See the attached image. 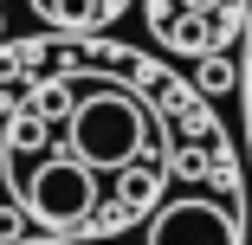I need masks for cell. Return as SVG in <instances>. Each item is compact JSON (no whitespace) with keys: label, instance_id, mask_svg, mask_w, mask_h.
Masks as SVG:
<instances>
[{"label":"cell","instance_id":"1","mask_svg":"<svg viewBox=\"0 0 252 245\" xmlns=\"http://www.w3.org/2000/svg\"><path fill=\"white\" fill-rule=\"evenodd\" d=\"M65 149H71L84 168H97V174H123V168H136L142 149H149V110L136 104L129 90L97 84V90L78 97V110H71V123H65Z\"/></svg>","mask_w":252,"mask_h":245},{"label":"cell","instance_id":"2","mask_svg":"<svg viewBox=\"0 0 252 245\" xmlns=\"http://www.w3.org/2000/svg\"><path fill=\"white\" fill-rule=\"evenodd\" d=\"M26 213L39 226H84L97 213V168H84L71 149L65 155H45L26 174Z\"/></svg>","mask_w":252,"mask_h":245},{"label":"cell","instance_id":"3","mask_svg":"<svg viewBox=\"0 0 252 245\" xmlns=\"http://www.w3.org/2000/svg\"><path fill=\"white\" fill-rule=\"evenodd\" d=\"M149 245H239V219L207 193H188L149 219Z\"/></svg>","mask_w":252,"mask_h":245},{"label":"cell","instance_id":"4","mask_svg":"<svg viewBox=\"0 0 252 245\" xmlns=\"http://www.w3.org/2000/svg\"><path fill=\"white\" fill-rule=\"evenodd\" d=\"M110 187H117V219H142V213L156 219V213H162V174H156V168L136 162V168L110 174Z\"/></svg>","mask_w":252,"mask_h":245},{"label":"cell","instance_id":"5","mask_svg":"<svg viewBox=\"0 0 252 245\" xmlns=\"http://www.w3.org/2000/svg\"><path fill=\"white\" fill-rule=\"evenodd\" d=\"M214 26H220L214 13H181V20L162 32V39L175 45V52H207V45H214Z\"/></svg>","mask_w":252,"mask_h":245},{"label":"cell","instance_id":"6","mask_svg":"<svg viewBox=\"0 0 252 245\" xmlns=\"http://www.w3.org/2000/svg\"><path fill=\"white\" fill-rule=\"evenodd\" d=\"M39 13H45V20H59L65 32H84V26L104 20V0H45Z\"/></svg>","mask_w":252,"mask_h":245},{"label":"cell","instance_id":"7","mask_svg":"<svg viewBox=\"0 0 252 245\" xmlns=\"http://www.w3.org/2000/svg\"><path fill=\"white\" fill-rule=\"evenodd\" d=\"M32 110H39V116H65V123H71V110H78V104H71V84H39V90H32Z\"/></svg>","mask_w":252,"mask_h":245},{"label":"cell","instance_id":"8","mask_svg":"<svg viewBox=\"0 0 252 245\" xmlns=\"http://www.w3.org/2000/svg\"><path fill=\"white\" fill-rule=\"evenodd\" d=\"M200 90H233V65L214 52V58H200Z\"/></svg>","mask_w":252,"mask_h":245},{"label":"cell","instance_id":"9","mask_svg":"<svg viewBox=\"0 0 252 245\" xmlns=\"http://www.w3.org/2000/svg\"><path fill=\"white\" fill-rule=\"evenodd\" d=\"M233 0H181V13H226Z\"/></svg>","mask_w":252,"mask_h":245},{"label":"cell","instance_id":"10","mask_svg":"<svg viewBox=\"0 0 252 245\" xmlns=\"http://www.w3.org/2000/svg\"><path fill=\"white\" fill-rule=\"evenodd\" d=\"M20 232V213H7V207H0V239H13Z\"/></svg>","mask_w":252,"mask_h":245},{"label":"cell","instance_id":"11","mask_svg":"<svg viewBox=\"0 0 252 245\" xmlns=\"http://www.w3.org/2000/svg\"><path fill=\"white\" fill-rule=\"evenodd\" d=\"M117 7H123V0H104V13H117Z\"/></svg>","mask_w":252,"mask_h":245},{"label":"cell","instance_id":"12","mask_svg":"<svg viewBox=\"0 0 252 245\" xmlns=\"http://www.w3.org/2000/svg\"><path fill=\"white\" fill-rule=\"evenodd\" d=\"M0 39H7V20H0Z\"/></svg>","mask_w":252,"mask_h":245}]
</instances>
